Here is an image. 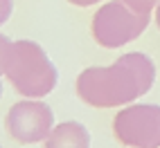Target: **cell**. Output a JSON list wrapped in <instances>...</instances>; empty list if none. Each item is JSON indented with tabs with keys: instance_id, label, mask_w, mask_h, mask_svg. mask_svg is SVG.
<instances>
[{
	"instance_id": "1",
	"label": "cell",
	"mask_w": 160,
	"mask_h": 148,
	"mask_svg": "<svg viewBox=\"0 0 160 148\" xmlns=\"http://www.w3.org/2000/svg\"><path fill=\"white\" fill-rule=\"evenodd\" d=\"M156 65L147 54L131 52L108 67H88L77 76V97L90 108H120L151 90Z\"/></svg>"
},
{
	"instance_id": "2",
	"label": "cell",
	"mask_w": 160,
	"mask_h": 148,
	"mask_svg": "<svg viewBox=\"0 0 160 148\" xmlns=\"http://www.w3.org/2000/svg\"><path fill=\"white\" fill-rule=\"evenodd\" d=\"M7 81L25 99H43L57 88L59 74L54 63L34 40H16L9 52Z\"/></svg>"
},
{
	"instance_id": "3",
	"label": "cell",
	"mask_w": 160,
	"mask_h": 148,
	"mask_svg": "<svg viewBox=\"0 0 160 148\" xmlns=\"http://www.w3.org/2000/svg\"><path fill=\"white\" fill-rule=\"evenodd\" d=\"M151 16L131 12L122 0L104 2L92 16V38L106 49H117L135 40L149 25Z\"/></svg>"
},
{
	"instance_id": "4",
	"label": "cell",
	"mask_w": 160,
	"mask_h": 148,
	"mask_svg": "<svg viewBox=\"0 0 160 148\" xmlns=\"http://www.w3.org/2000/svg\"><path fill=\"white\" fill-rule=\"evenodd\" d=\"M113 135L129 148H160V105L133 103L113 119Z\"/></svg>"
},
{
	"instance_id": "5",
	"label": "cell",
	"mask_w": 160,
	"mask_h": 148,
	"mask_svg": "<svg viewBox=\"0 0 160 148\" xmlns=\"http://www.w3.org/2000/svg\"><path fill=\"white\" fill-rule=\"evenodd\" d=\"M54 128V112L41 99H23L5 114V130L20 146L45 141Z\"/></svg>"
},
{
	"instance_id": "6",
	"label": "cell",
	"mask_w": 160,
	"mask_h": 148,
	"mask_svg": "<svg viewBox=\"0 0 160 148\" xmlns=\"http://www.w3.org/2000/svg\"><path fill=\"white\" fill-rule=\"evenodd\" d=\"M43 148H90V132L79 121H63L52 128Z\"/></svg>"
},
{
	"instance_id": "7",
	"label": "cell",
	"mask_w": 160,
	"mask_h": 148,
	"mask_svg": "<svg viewBox=\"0 0 160 148\" xmlns=\"http://www.w3.org/2000/svg\"><path fill=\"white\" fill-rule=\"evenodd\" d=\"M122 2L129 7L131 12L140 14V16H151V12L158 5V0H122Z\"/></svg>"
},
{
	"instance_id": "8",
	"label": "cell",
	"mask_w": 160,
	"mask_h": 148,
	"mask_svg": "<svg viewBox=\"0 0 160 148\" xmlns=\"http://www.w3.org/2000/svg\"><path fill=\"white\" fill-rule=\"evenodd\" d=\"M9 52H12V40L5 34H0V76L7 70V61H9Z\"/></svg>"
},
{
	"instance_id": "9",
	"label": "cell",
	"mask_w": 160,
	"mask_h": 148,
	"mask_svg": "<svg viewBox=\"0 0 160 148\" xmlns=\"http://www.w3.org/2000/svg\"><path fill=\"white\" fill-rule=\"evenodd\" d=\"M14 12V0H0V27H2Z\"/></svg>"
},
{
	"instance_id": "10",
	"label": "cell",
	"mask_w": 160,
	"mask_h": 148,
	"mask_svg": "<svg viewBox=\"0 0 160 148\" xmlns=\"http://www.w3.org/2000/svg\"><path fill=\"white\" fill-rule=\"evenodd\" d=\"M70 5H77V7H90V5H97L102 0H68Z\"/></svg>"
},
{
	"instance_id": "11",
	"label": "cell",
	"mask_w": 160,
	"mask_h": 148,
	"mask_svg": "<svg viewBox=\"0 0 160 148\" xmlns=\"http://www.w3.org/2000/svg\"><path fill=\"white\" fill-rule=\"evenodd\" d=\"M156 25L160 29V0H158V5H156Z\"/></svg>"
},
{
	"instance_id": "12",
	"label": "cell",
	"mask_w": 160,
	"mask_h": 148,
	"mask_svg": "<svg viewBox=\"0 0 160 148\" xmlns=\"http://www.w3.org/2000/svg\"><path fill=\"white\" fill-rule=\"evenodd\" d=\"M0 97H2V83H0Z\"/></svg>"
},
{
	"instance_id": "13",
	"label": "cell",
	"mask_w": 160,
	"mask_h": 148,
	"mask_svg": "<svg viewBox=\"0 0 160 148\" xmlns=\"http://www.w3.org/2000/svg\"><path fill=\"white\" fill-rule=\"evenodd\" d=\"M0 148H2V146H0Z\"/></svg>"
}]
</instances>
